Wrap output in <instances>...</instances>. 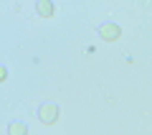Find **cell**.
Instances as JSON below:
<instances>
[{
  "instance_id": "obj_1",
  "label": "cell",
  "mask_w": 152,
  "mask_h": 135,
  "mask_svg": "<svg viewBox=\"0 0 152 135\" xmlns=\"http://www.w3.org/2000/svg\"><path fill=\"white\" fill-rule=\"evenodd\" d=\"M38 117H41V122H46V125L56 122V117H58V107H56V105H43V107L38 110Z\"/></svg>"
},
{
  "instance_id": "obj_2",
  "label": "cell",
  "mask_w": 152,
  "mask_h": 135,
  "mask_svg": "<svg viewBox=\"0 0 152 135\" xmlns=\"http://www.w3.org/2000/svg\"><path fill=\"white\" fill-rule=\"evenodd\" d=\"M99 33H102V38H104V41H114V38H119L122 28H119V26H114V23H107V26H102V28H99Z\"/></svg>"
},
{
  "instance_id": "obj_3",
  "label": "cell",
  "mask_w": 152,
  "mask_h": 135,
  "mask_svg": "<svg viewBox=\"0 0 152 135\" xmlns=\"http://www.w3.org/2000/svg\"><path fill=\"white\" fill-rule=\"evenodd\" d=\"M36 10L41 13L43 18H51V16H53V3H51V0H38V3H36Z\"/></svg>"
},
{
  "instance_id": "obj_4",
  "label": "cell",
  "mask_w": 152,
  "mask_h": 135,
  "mask_svg": "<svg viewBox=\"0 0 152 135\" xmlns=\"http://www.w3.org/2000/svg\"><path fill=\"white\" fill-rule=\"evenodd\" d=\"M10 133H13V135H26L28 128H26L23 122H13V125H10Z\"/></svg>"
},
{
  "instance_id": "obj_5",
  "label": "cell",
  "mask_w": 152,
  "mask_h": 135,
  "mask_svg": "<svg viewBox=\"0 0 152 135\" xmlns=\"http://www.w3.org/2000/svg\"><path fill=\"white\" fill-rule=\"evenodd\" d=\"M5 76H8V74H5V69H3V66H0V82L5 79Z\"/></svg>"
}]
</instances>
